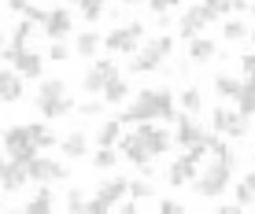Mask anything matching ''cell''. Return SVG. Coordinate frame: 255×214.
Listing matches in <instances>:
<instances>
[{
    "mask_svg": "<svg viewBox=\"0 0 255 214\" xmlns=\"http://www.w3.org/2000/svg\"><path fill=\"white\" fill-rule=\"evenodd\" d=\"M252 159H255V155H252Z\"/></svg>",
    "mask_w": 255,
    "mask_h": 214,
    "instance_id": "f5cc1de1",
    "label": "cell"
},
{
    "mask_svg": "<svg viewBox=\"0 0 255 214\" xmlns=\"http://www.w3.org/2000/svg\"><path fill=\"white\" fill-rule=\"evenodd\" d=\"M0 44H4V33H0Z\"/></svg>",
    "mask_w": 255,
    "mask_h": 214,
    "instance_id": "f907efd6",
    "label": "cell"
},
{
    "mask_svg": "<svg viewBox=\"0 0 255 214\" xmlns=\"http://www.w3.org/2000/svg\"><path fill=\"white\" fill-rule=\"evenodd\" d=\"M241 70H244V82H255V52L241 56Z\"/></svg>",
    "mask_w": 255,
    "mask_h": 214,
    "instance_id": "ab89813d",
    "label": "cell"
},
{
    "mask_svg": "<svg viewBox=\"0 0 255 214\" xmlns=\"http://www.w3.org/2000/svg\"><path fill=\"white\" fill-rule=\"evenodd\" d=\"M218 214H241V207H237V203H222V207H218Z\"/></svg>",
    "mask_w": 255,
    "mask_h": 214,
    "instance_id": "ee69618b",
    "label": "cell"
},
{
    "mask_svg": "<svg viewBox=\"0 0 255 214\" xmlns=\"http://www.w3.org/2000/svg\"><path fill=\"white\" fill-rule=\"evenodd\" d=\"M100 44H104V37H100V33H96V30H85V33H78V41H74V52H78L82 59H93Z\"/></svg>",
    "mask_w": 255,
    "mask_h": 214,
    "instance_id": "d4e9b609",
    "label": "cell"
},
{
    "mask_svg": "<svg viewBox=\"0 0 255 214\" xmlns=\"http://www.w3.org/2000/svg\"><path fill=\"white\" fill-rule=\"evenodd\" d=\"M100 96H104V104H126V100H129V85H126V78L115 74L108 85L100 89Z\"/></svg>",
    "mask_w": 255,
    "mask_h": 214,
    "instance_id": "7402d4cb",
    "label": "cell"
},
{
    "mask_svg": "<svg viewBox=\"0 0 255 214\" xmlns=\"http://www.w3.org/2000/svg\"><path fill=\"white\" fill-rule=\"evenodd\" d=\"M85 196L82 189H67V200H63V211H70V214H78V211H85Z\"/></svg>",
    "mask_w": 255,
    "mask_h": 214,
    "instance_id": "d590c367",
    "label": "cell"
},
{
    "mask_svg": "<svg viewBox=\"0 0 255 214\" xmlns=\"http://www.w3.org/2000/svg\"><path fill=\"white\" fill-rule=\"evenodd\" d=\"M218 56V44L211 41V37H204V33H196V37H189V63H211V59Z\"/></svg>",
    "mask_w": 255,
    "mask_h": 214,
    "instance_id": "e0dca14e",
    "label": "cell"
},
{
    "mask_svg": "<svg viewBox=\"0 0 255 214\" xmlns=\"http://www.w3.org/2000/svg\"><path fill=\"white\" fill-rule=\"evenodd\" d=\"M119 140H122V122L119 118L100 122V129H96V144H100V148H115Z\"/></svg>",
    "mask_w": 255,
    "mask_h": 214,
    "instance_id": "cb8c5ba5",
    "label": "cell"
},
{
    "mask_svg": "<svg viewBox=\"0 0 255 214\" xmlns=\"http://www.w3.org/2000/svg\"><path fill=\"white\" fill-rule=\"evenodd\" d=\"M230 177H233V163H230V159L207 155L204 166H200L196 177H192V189H196L200 196H207V200H218V196L230 189Z\"/></svg>",
    "mask_w": 255,
    "mask_h": 214,
    "instance_id": "7a4b0ae2",
    "label": "cell"
},
{
    "mask_svg": "<svg viewBox=\"0 0 255 214\" xmlns=\"http://www.w3.org/2000/svg\"><path fill=\"white\" fill-rule=\"evenodd\" d=\"M140 41H144V22H126V26L108 30L104 48H108L111 56H133V52L140 48Z\"/></svg>",
    "mask_w": 255,
    "mask_h": 214,
    "instance_id": "277c9868",
    "label": "cell"
},
{
    "mask_svg": "<svg viewBox=\"0 0 255 214\" xmlns=\"http://www.w3.org/2000/svg\"><path fill=\"white\" fill-rule=\"evenodd\" d=\"M37 96H67L63 78H37Z\"/></svg>",
    "mask_w": 255,
    "mask_h": 214,
    "instance_id": "4dcf8cb0",
    "label": "cell"
},
{
    "mask_svg": "<svg viewBox=\"0 0 255 214\" xmlns=\"http://www.w3.org/2000/svg\"><path fill=\"white\" fill-rule=\"evenodd\" d=\"M119 74V67H115V59H100V63H93L89 70L82 74V93H89V96H96L104 85L111 82V78Z\"/></svg>",
    "mask_w": 255,
    "mask_h": 214,
    "instance_id": "8fae6325",
    "label": "cell"
},
{
    "mask_svg": "<svg viewBox=\"0 0 255 214\" xmlns=\"http://www.w3.org/2000/svg\"><path fill=\"white\" fill-rule=\"evenodd\" d=\"M248 122L252 118H244L237 107L230 104H218L215 111H211V129L218 133V137H233V140H241V137H248Z\"/></svg>",
    "mask_w": 255,
    "mask_h": 214,
    "instance_id": "5b68a950",
    "label": "cell"
},
{
    "mask_svg": "<svg viewBox=\"0 0 255 214\" xmlns=\"http://www.w3.org/2000/svg\"><path fill=\"white\" fill-rule=\"evenodd\" d=\"M33 107H37V114L45 122H56V118L74 111V100L70 96H33Z\"/></svg>",
    "mask_w": 255,
    "mask_h": 214,
    "instance_id": "4fadbf2b",
    "label": "cell"
},
{
    "mask_svg": "<svg viewBox=\"0 0 255 214\" xmlns=\"http://www.w3.org/2000/svg\"><path fill=\"white\" fill-rule=\"evenodd\" d=\"M41 30H45V37H48V41H67V37H70V30H74V11H70L67 4H63V7H52Z\"/></svg>",
    "mask_w": 255,
    "mask_h": 214,
    "instance_id": "30bf717a",
    "label": "cell"
},
{
    "mask_svg": "<svg viewBox=\"0 0 255 214\" xmlns=\"http://www.w3.org/2000/svg\"><path fill=\"white\" fill-rule=\"evenodd\" d=\"M48 59H52V63H67V59H70V48H67L63 41H52V44H48Z\"/></svg>",
    "mask_w": 255,
    "mask_h": 214,
    "instance_id": "8d00e7d4",
    "label": "cell"
},
{
    "mask_svg": "<svg viewBox=\"0 0 255 214\" xmlns=\"http://www.w3.org/2000/svg\"><path fill=\"white\" fill-rule=\"evenodd\" d=\"M244 89V78H233V74H215V96L222 104H233Z\"/></svg>",
    "mask_w": 255,
    "mask_h": 214,
    "instance_id": "d6986e66",
    "label": "cell"
},
{
    "mask_svg": "<svg viewBox=\"0 0 255 214\" xmlns=\"http://www.w3.org/2000/svg\"><path fill=\"white\" fill-rule=\"evenodd\" d=\"M41 4H48V0H41Z\"/></svg>",
    "mask_w": 255,
    "mask_h": 214,
    "instance_id": "816d5d0a",
    "label": "cell"
},
{
    "mask_svg": "<svg viewBox=\"0 0 255 214\" xmlns=\"http://www.w3.org/2000/svg\"><path fill=\"white\" fill-rule=\"evenodd\" d=\"M26 7H30V0H7V11L11 15H26Z\"/></svg>",
    "mask_w": 255,
    "mask_h": 214,
    "instance_id": "7bdbcfd3",
    "label": "cell"
},
{
    "mask_svg": "<svg viewBox=\"0 0 255 214\" xmlns=\"http://www.w3.org/2000/svg\"><path fill=\"white\" fill-rule=\"evenodd\" d=\"M233 107L244 114V118H255V82H244V89H241V96L233 100Z\"/></svg>",
    "mask_w": 255,
    "mask_h": 214,
    "instance_id": "4316f807",
    "label": "cell"
},
{
    "mask_svg": "<svg viewBox=\"0 0 255 214\" xmlns=\"http://www.w3.org/2000/svg\"><path fill=\"white\" fill-rule=\"evenodd\" d=\"M196 170H200V163H196V159H192L189 151H185V155H178L170 166H166V181H170L174 189H181V185H192Z\"/></svg>",
    "mask_w": 255,
    "mask_h": 214,
    "instance_id": "5bb4252c",
    "label": "cell"
},
{
    "mask_svg": "<svg viewBox=\"0 0 255 214\" xmlns=\"http://www.w3.org/2000/svg\"><path fill=\"white\" fill-rule=\"evenodd\" d=\"M93 166H96V170H115V166H119V151L115 148H100L93 155Z\"/></svg>",
    "mask_w": 255,
    "mask_h": 214,
    "instance_id": "e575fe53",
    "label": "cell"
},
{
    "mask_svg": "<svg viewBox=\"0 0 255 214\" xmlns=\"http://www.w3.org/2000/svg\"><path fill=\"white\" fill-rule=\"evenodd\" d=\"M248 15H255V4H252V7H248Z\"/></svg>",
    "mask_w": 255,
    "mask_h": 214,
    "instance_id": "681fc988",
    "label": "cell"
},
{
    "mask_svg": "<svg viewBox=\"0 0 255 214\" xmlns=\"http://www.w3.org/2000/svg\"><path fill=\"white\" fill-rule=\"evenodd\" d=\"M11 70L22 78V82H37V78H45V56L33 52V48H22L19 59L11 63Z\"/></svg>",
    "mask_w": 255,
    "mask_h": 214,
    "instance_id": "7c38bea8",
    "label": "cell"
},
{
    "mask_svg": "<svg viewBox=\"0 0 255 214\" xmlns=\"http://www.w3.org/2000/svg\"><path fill=\"white\" fill-rule=\"evenodd\" d=\"M63 4H67V7H78V4H82V0H63Z\"/></svg>",
    "mask_w": 255,
    "mask_h": 214,
    "instance_id": "f6af8a7d",
    "label": "cell"
},
{
    "mask_svg": "<svg viewBox=\"0 0 255 214\" xmlns=\"http://www.w3.org/2000/svg\"><path fill=\"white\" fill-rule=\"evenodd\" d=\"M52 207H56V200H52V185H41V189L22 203V211H26V214H48Z\"/></svg>",
    "mask_w": 255,
    "mask_h": 214,
    "instance_id": "44dd1931",
    "label": "cell"
},
{
    "mask_svg": "<svg viewBox=\"0 0 255 214\" xmlns=\"http://www.w3.org/2000/svg\"><path fill=\"white\" fill-rule=\"evenodd\" d=\"M59 148H63V155L74 163V159H85L89 155V137H85L82 129H70L63 140H59Z\"/></svg>",
    "mask_w": 255,
    "mask_h": 214,
    "instance_id": "ac0fdd59",
    "label": "cell"
},
{
    "mask_svg": "<svg viewBox=\"0 0 255 214\" xmlns=\"http://www.w3.org/2000/svg\"><path fill=\"white\" fill-rule=\"evenodd\" d=\"M133 133H137V140L152 151V155H166V151L174 148V133L155 126V122H133Z\"/></svg>",
    "mask_w": 255,
    "mask_h": 214,
    "instance_id": "ba28073f",
    "label": "cell"
},
{
    "mask_svg": "<svg viewBox=\"0 0 255 214\" xmlns=\"http://www.w3.org/2000/svg\"><path fill=\"white\" fill-rule=\"evenodd\" d=\"M144 4H148V7H152V11H155V15H163V11H174V7H178V4H181V0H144Z\"/></svg>",
    "mask_w": 255,
    "mask_h": 214,
    "instance_id": "b9f144b4",
    "label": "cell"
},
{
    "mask_svg": "<svg viewBox=\"0 0 255 214\" xmlns=\"http://www.w3.org/2000/svg\"><path fill=\"white\" fill-rule=\"evenodd\" d=\"M26 185H30V174H26V163H19V159H7L4 174H0V189H4V192H22Z\"/></svg>",
    "mask_w": 255,
    "mask_h": 214,
    "instance_id": "9a60e30c",
    "label": "cell"
},
{
    "mask_svg": "<svg viewBox=\"0 0 255 214\" xmlns=\"http://www.w3.org/2000/svg\"><path fill=\"white\" fill-rule=\"evenodd\" d=\"M170 56H174V37L163 33V37L140 44L133 56H129V70H133V74H152V70H163L170 63Z\"/></svg>",
    "mask_w": 255,
    "mask_h": 214,
    "instance_id": "3957f363",
    "label": "cell"
},
{
    "mask_svg": "<svg viewBox=\"0 0 255 214\" xmlns=\"http://www.w3.org/2000/svg\"><path fill=\"white\" fill-rule=\"evenodd\" d=\"M37 30H41V26H37V22H30V19L22 15V19L15 22V33H11V41H19V44H30V37H33Z\"/></svg>",
    "mask_w": 255,
    "mask_h": 214,
    "instance_id": "836d02e7",
    "label": "cell"
},
{
    "mask_svg": "<svg viewBox=\"0 0 255 214\" xmlns=\"http://www.w3.org/2000/svg\"><path fill=\"white\" fill-rule=\"evenodd\" d=\"M237 207L241 211H252L255 207V170L248 174V177H241V185H237Z\"/></svg>",
    "mask_w": 255,
    "mask_h": 214,
    "instance_id": "484cf974",
    "label": "cell"
},
{
    "mask_svg": "<svg viewBox=\"0 0 255 214\" xmlns=\"http://www.w3.org/2000/svg\"><path fill=\"white\" fill-rule=\"evenodd\" d=\"M108 211L111 207L100 200V196H89V200H85V214H108Z\"/></svg>",
    "mask_w": 255,
    "mask_h": 214,
    "instance_id": "60d3db41",
    "label": "cell"
},
{
    "mask_svg": "<svg viewBox=\"0 0 255 214\" xmlns=\"http://www.w3.org/2000/svg\"><path fill=\"white\" fill-rule=\"evenodd\" d=\"M174 114H178V96L170 89H140V96L133 104H126L119 122L122 126H133V122H174Z\"/></svg>",
    "mask_w": 255,
    "mask_h": 214,
    "instance_id": "6da1fadb",
    "label": "cell"
},
{
    "mask_svg": "<svg viewBox=\"0 0 255 214\" xmlns=\"http://www.w3.org/2000/svg\"><path fill=\"white\" fill-rule=\"evenodd\" d=\"M122 4H144V0H122Z\"/></svg>",
    "mask_w": 255,
    "mask_h": 214,
    "instance_id": "7dc6e473",
    "label": "cell"
},
{
    "mask_svg": "<svg viewBox=\"0 0 255 214\" xmlns=\"http://www.w3.org/2000/svg\"><path fill=\"white\" fill-rule=\"evenodd\" d=\"M126 177H108V181H100V185H96V196H100V200L104 203H108V207L111 211H115V203L122 200V196H126Z\"/></svg>",
    "mask_w": 255,
    "mask_h": 214,
    "instance_id": "ffe728a7",
    "label": "cell"
},
{
    "mask_svg": "<svg viewBox=\"0 0 255 214\" xmlns=\"http://www.w3.org/2000/svg\"><path fill=\"white\" fill-rule=\"evenodd\" d=\"M222 37H226V41H233V44L248 41V22L237 19V15H233V19H226V22H222Z\"/></svg>",
    "mask_w": 255,
    "mask_h": 214,
    "instance_id": "f1b7e54d",
    "label": "cell"
},
{
    "mask_svg": "<svg viewBox=\"0 0 255 214\" xmlns=\"http://www.w3.org/2000/svg\"><path fill=\"white\" fill-rule=\"evenodd\" d=\"M4 166H7V159H4V155H0V174H4Z\"/></svg>",
    "mask_w": 255,
    "mask_h": 214,
    "instance_id": "bcb514c9",
    "label": "cell"
},
{
    "mask_svg": "<svg viewBox=\"0 0 255 214\" xmlns=\"http://www.w3.org/2000/svg\"><path fill=\"white\" fill-rule=\"evenodd\" d=\"M104 11H108V7H104V0H82V4H78V15H82L85 22H100Z\"/></svg>",
    "mask_w": 255,
    "mask_h": 214,
    "instance_id": "1f68e13d",
    "label": "cell"
},
{
    "mask_svg": "<svg viewBox=\"0 0 255 214\" xmlns=\"http://www.w3.org/2000/svg\"><path fill=\"white\" fill-rule=\"evenodd\" d=\"M178 104H181V111H192V114H200V107H204V93H200L196 85H185L178 93Z\"/></svg>",
    "mask_w": 255,
    "mask_h": 214,
    "instance_id": "83f0119b",
    "label": "cell"
},
{
    "mask_svg": "<svg viewBox=\"0 0 255 214\" xmlns=\"http://www.w3.org/2000/svg\"><path fill=\"white\" fill-rule=\"evenodd\" d=\"M26 174H30V181H37V185H52V181H67L70 177V166L67 163H52L48 155H33L30 163H26Z\"/></svg>",
    "mask_w": 255,
    "mask_h": 214,
    "instance_id": "9c48e42d",
    "label": "cell"
},
{
    "mask_svg": "<svg viewBox=\"0 0 255 214\" xmlns=\"http://www.w3.org/2000/svg\"><path fill=\"white\" fill-rule=\"evenodd\" d=\"M0 211H4V189H0Z\"/></svg>",
    "mask_w": 255,
    "mask_h": 214,
    "instance_id": "c3c4849f",
    "label": "cell"
},
{
    "mask_svg": "<svg viewBox=\"0 0 255 214\" xmlns=\"http://www.w3.org/2000/svg\"><path fill=\"white\" fill-rule=\"evenodd\" d=\"M126 196H129V200H137V203H148V200L155 196V189L148 185V177H137V181L126 185Z\"/></svg>",
    "mask_w": 255,
    "mask_h": 214,
    "instance_id": "f546056e",
    "label": "cell"
},
{
    "mask_svg": "<svg viewBox=\"0 0 255 214\" xmlns=\"http://www.w3.org/2000/svg\"><path fill=\"white\" fill-rule=\"evenodd\" d=\"M22 96H26L22 78L15 74L11 67H4V70H0V104H19Z\"/></svg>",
    "mask_w": 255,
    "mask_h": 214,
    "instance_id": "2e32d148",
    "label": "cell"
},
{
    "mask_svg": "<svg viewBox=\"0 0 255 214\" xmlns=\"http://www.w3.org/2000/svg\"><path fill=\"white\" fill-rule=\"evenodd\" d=\"M30 137H33V144H37V151H48V148L59 144L56 129H52L48 122H30Z\"/></svg>",
    "mask_w": 255,
    "mask_h": 214,
    "instance_id": "603a6c76",
    "label": "cell"
},
{
    "mask_svg": "<svg viewBox=\"0 0 255 214\" xmlns=\"http://www.w3.org/2000/svg\"><path fill=\"white\" fill-rule=\"evenodd\" d=\"M104 107H108L104 100H85V104H78V111H82L85 118H96V114H104Z\"/></svg>",
    "mask_w": 255,
    "mask_h": 214,
    "instance_id": "74e56055",
    "label": "cell"
},
{
    "mask_svg": "<svg viewBox=\"0 0 255 214\" xmlns=\"http://www.w3.org/2000/svg\"><path fill=\"white\" fill-rule=\"evenodd\" d=\"M218 15H244L248 11V0H207Z\"/></svg>",
    "mask_w": 255,
    "mask_h": 214,
    "instance_id": "d6a6232c",
    "label": "cell"
},
{
    "mask_svg": "<svg viewBox=\"0 0 255 214\" xmlns=\"http://www.w3.org/2000/svg\"><path fill=\"white\" fill-rule=\"evenodd\" d=\"M155 211H159V214H185V203H178V200H159V203H155Z\"/></svg>",
    "mask_w": 255,
    "mask_h": 214,
    "instance_id": "f35d334b",
    "label": "cell"
},
{
    "mask_svg": "<svg viewBox=\"0 0 255 214\" xmlns=\"http://www.w3.org/2000/svg\"><path fill=\"white\" fill-rule=\"evenodd\" d=\"M0 148L7 151V159H19V163H30L37 155V144L30 137V126H7L0 133Z\"/></svg>",
    "mask_w": 255,
    "mask_h": 214,
    "instance_id": "8992f818",
    "label": "cell"
},
{
    "mask_svg": "<svg viewBox=\"0 0 255 214\" xmlns=\"http://www.w3.org/2000/svg\"><path fill=\"white\" fill-rule=\"evenodd\" d=\"M218 19H222V15H218L215 7L207 4V0H200V4H192L189 11L178 19V37H185V41H189V37H196V33H204L207 26H211V22H218Z\"/></svg>",
    "mask_w": 255,
    "mask_h": 214,
    "instance_id": "52a82bcc",
    "label": "cell"
}]
</instances>
